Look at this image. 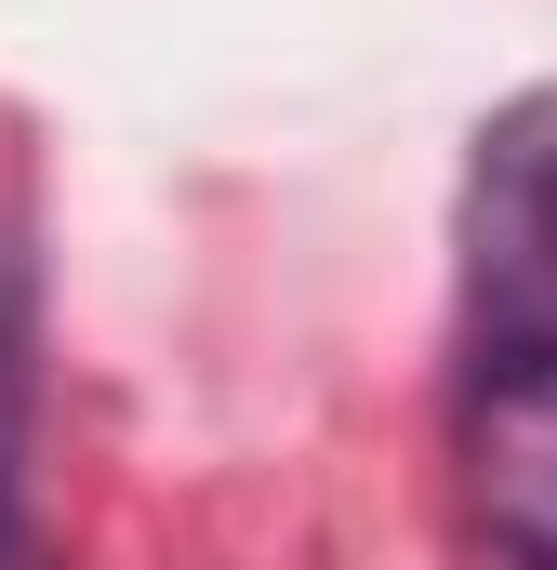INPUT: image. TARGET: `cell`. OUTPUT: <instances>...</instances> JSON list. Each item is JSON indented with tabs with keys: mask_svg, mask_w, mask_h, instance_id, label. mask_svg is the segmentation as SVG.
I'll return each instance as SVG.
<instances>
[{
	"mask_svg": "<svg viewBox=\"0 0 557 570\" xmlns=\"http://www.w3.org/2000/svg\"><path fill=\"white\" fill-rule=\"evenodd\" d=\"M27 399H40V305H27V253L0 226V518H13V478H27Z\"/></svg>",
	"mask_w": 557,
	"mask_h": 570,
	"instance_id": "7a4b0ae2",
	"label": "cell"
},
{
	"mask_svg": "<svg viewBox=\"0 0 557 570\" xmlns=\"http://www.w3.org/2000/svg\"><path fill=\"white\" fill-rule=\"evenodd\" d=\"M451 491L491 570H557V305L478 318L451 385Z\"/></svg>",
	"mask_w": 557,
	"mask_h": 570,
	"instance_id": "6da1fadb",
	"label": "cell"
}]
</instances>
